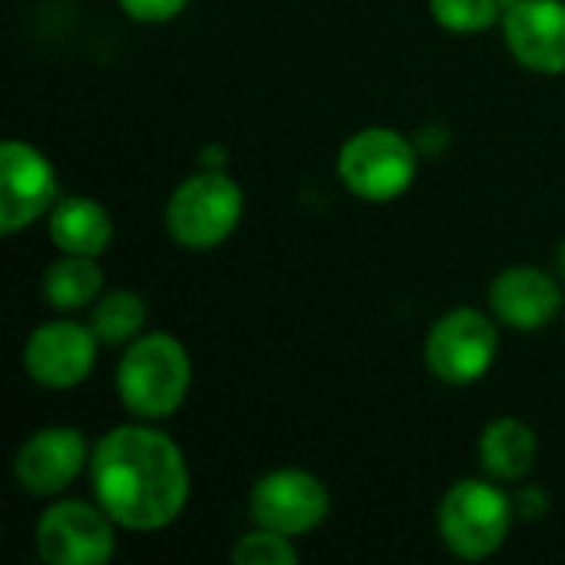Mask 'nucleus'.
I'll list each match as a JSON object with an SVG mask.
<instances>
[{"mask_svg":"<svg viewBox=\"0 0 565 565\" xmlns=\"http://www.w3.org/2000/svg\"><path fill=\"white\" fill-rule=\"evenodd\" d=\"M341 182L364 202H391L414 185L417 149L397 129H361L338 152Z\"/></svg>","mask_w":565,"mask_h":565,"instance_id":"nucleus-5","label":"nucleus"},{"mask_svg":"<svg viewBox=\"0 0 565 565\" xmlns=\"http://www.w3.org/2000/svg\"><path fill=\"white\" fill-rule=\"evenodd\" d=\"M56 172L30 142L7 139L0 149V228L17 235L56 202Z\"/></svg>","mask_w":565,"mask_h":565,"instance_id":"nucleus-9","label":"nucleus"},{"mask_svg":"<svg viewBox=\"0 0 565 565\" xmlns=\"http://www.w3.org/2000/svg\"><path fill=\"white\" fill-rule=\"evenodd\" d=\"M202 166L205 169H225V149L222 146H205L202 149Z\"/></svg>","mask_w":565,"mask_h":565,"instance_id":"nucleus-22","label":"nucleus"},{"mask_svg":"<svg viewBox=\"0 0 565 565\" xmlns=\"http://www.w3.org/2000/svg\"><path fill=\"white\" fill-rule=\"evenodd\" d=\"M232 563L238 565H295L298 550L291 546V536L258 526L255 533L242 536L232 550Z\"/></svg>","mask_w":565,"mask_h":565,"instance_id":"nucleus-19","label":"nucleus"},{"mask_svg":"<svg viewBox=\"0 0 565 565\" xmlns=\"http://www.w3.org/2000/svg\"><path fill=\"white\" fill-rule=\"evenodd\" d=\"M146 324V305L136 291H106L96 308H93V318H89V328L93 334L103 341V344H126V341H136L139 331Z\"/></svg>","mask_w":565,"mask_h":565,"instance_id":"nucleus-17","label":"nucleus"},{"mask_svg":"<svg viewBox=\"0 0 565 565\" xmlns=\"http://www.w3.org/2000/svg\"><path fill=\"white\" fill-rule=\"evenodd\" d=\"M113 520L79 500L53 503L36 523V550L50 565H103L116 553Z\"/></svg>","mask_w":565,"mask_h":565,"instance_id":"nucleus-7","label":"nucleus"},{"mask_svg":"<svg viewBox=\"0 0 565 565\" xmlns=\"http://www.w3.org/2000/svg\"><path fill=\"white\" fill-rule=\"evenodd\" d=\"M510 53L533 73H565V0H516L503 17Z\"/></svg>","mask_w":565,"mask_h":565,"instance_id":"nucleus-12","label":"nucleus"},{"mask_svg":"<svg viewBox=\"0 0 565 565\" xmlns=\"http://www.w3.org/2000/svg\"><path fill=\"white\" fill-rule=\"evenodd\" d=\"M86 440L73 427H43L20 444L13 460V477L30 497L63 493L86 467Z\"/></svg>","mask_w":565,"mask_h":565,"instance_id":"nucleus-11","label":"nucleus"},{"mask_svg":"<svg viewBox=\"0 0 565 565\" xmlns=\"http://www.w3.org/2000/svg\"><path fill=\"white\" fill-rule=\"evenodd\" d=\"M513 510H516L520 516H533V520H540V516L550 510V497H546L543 490L530 487V490H523L520 497H513Z\"/></svg>","mask_w":565,"mask_h":565,"instance_id":"nucleus-21","label":"nucleus"},{"mask_svg":"<svg viewBox=\"0 0 565 565\" xmlns=\"http://www.w3.org/2000/svg\"><path fill=\"white\" fill-rule=\"evenodd\" d=\"M116 387L129 414L142 420L172 417L192 387L189 351L172 334H139L116 367Z\"/></svg>","mask_w":565,"mask_h":565,"instance_id":"nucleus-2","label":"nucleus"},{"mask_svg":"<svg viewBox=\"0 0 565 565\" xmlns=\"http://www.w3.org/2000/svg\"><path fill=\"white\" fill-rule=\"evenodd\" d=\"M189 0H119V7L139 23H162L185 10Z\"/></svg>","mask_w":565,"mask_h":565,"instance_id":"nucleus-20","label":"nucleus"},{"mask_svg":"<svg viewBox=\"0 0 565 565\" xmlns=\"http://www.w3.org/2000/svg\"><path fill=\"white\" fill-rule=\"evenodd\" d=\"M99 338L93 328H79L73 321H50L40 324L23 348L26 374L46 391H70L83 384L96 364Z\"/></svg>","mask_w":565,"mask_h":565,"instance_id":"nucleus-10","label":"nucleus"},{"mask_svg":"<svg viewBox=\"0 0 565 565\" xmlns=\"http://www.w3.org/2000/svg\"><path fill=\"white\" fill-rule=\"evenodd\" d=\"M556 271H559V278L565 281V242L556 248Z\"/></svg>","mask_w":565,"mask_h":565,"instance_id":"nucleus-23","label":"nucleus"},{"mask_svg":"<svg viewBox=\"0 0 565 565\" xmlns=\"http://www.w3.org/2000/svg\"><path fill=\"white\" fill-rule=\"evenodd\" d=\"M96 503L132 533H156L175 523L189 503V463L175 440L152 427L126 424L109 430L89 457Z\"/></svg>","mask_w":565,"mask_h":565,"instance_id":"nucleus-1","label":"nucleus"},{"mask_svg":"<svg viewBox=\"0 0 565 565\" xmlns=\"http://www.w3.org/2000/svg\"><path fill=\"white\" fill-rule=\"evenodd\" d=\"M242 209V185L222 169H202L175 185L166 205V228L175 245L209 252L238 228Z\"/></svg>","mask_w":565,"mask_h":565,"instance_id":"nucleus-3","label":"nucleus"},{"mask_svg":"<svg viewBox=\"0 0 565 565\" xmlns=\"http://www.w3.org/2000/svg\"><path fill=\"white\" fill-rule=\"evenodd\" d=\"M490 308L503 324L516 331H540L559 315L563 291L550 271L533 265H513L493 278Z\"/></svg>","mask_w":565,"mask_h":565,"instance_id":"nucleus-13","label":"nucleus"},{"mask_svg":"<svg viewBox=\"0 0 565 565\" xmlns=\"http://www.w3.org/2000/svg\"><path fill=\"white\" fill-rule=\"evenodd\" d=\"M50 238L63 255L99 258L113 242L109 212L86 195H66L50 209Z\"/></svg>","mask_w":565,"mask_h":565,"instance_id":"nucleus-14","label":"nucleus"},{"mask_svg":"<svg viewBox=\"0 0 565 565\" xmlns=\"http://www.w3.org/2000/svg\"><path fill=\"white\" fill-rule=\"evenodd\" d=\"M103 291V271L96 258L63 255L43 271V298L56 311H79Z\"/></svg>","mask_w":565,"mask_h":565,"instance_id":"nucleus-16","label":"nucleus"},{"mask_svg":"<svg viewBox=\"0 0 565 565\" xmlns=\"http://www.w3.org/2000/svg\"><path fill=\"white\" fill-rule=\"evenodd\" d=\"M430 13L450 33H480L500 20V0H430Z\"/></svg>","mask_w":565,"mask_h":565,"instance_id":"nucleus-18","label":"nucleus"},{"mask_svg":"<svg viewBox=\"0 0 565 565\" xmlns=\"http://www.w3.org/2000/svg\"><path fill=\"white\" fill-rule=\"evenodd\" d=\"M536 460V434L516 417L493 420L480 437V463L493 480L516 483L533 470Z\"/></svg>","mask_w":565,"mask_h":565,"instance_id":"nucleus-15","label":"nucleus"},{"mask_svg":"<svg viewBox=\"0 0 565 565\" xmlns=\"http://www.w3.org/2000/svg\"><path fill=\"white\" fill-rule=\"evenodd\" d=\"M497 348L500 331L493 318L477 308H454L434 321L424 344V358L437 381L450 387H467L490 371Z\"/></svg>","mask_w":565,"mask_h":565,"instance_id":"nucleus-6","label":"nucleus"},{"mask_svg":"<svg viewBox=\"0 0 565 565\" xmlns=\"http://www.w3.org/2000/svg\"><path fill=\"white\" fill-rule=\"evenodd\" d=\"M513 516V500L503 490L487 480H460L440 500L437 530L454 556L477 563L507 543Z\"/></svg>","mask_w":565,"mask_h":565,"instance_id":"nucleus-4","label":"nucleus"},{"mask_svg":"<svg viewBox=\"0 0 565 565\" xmlns=\"http://www.w3.org/2000/svg\"><path fill=\"white\" fill-rule=\"evenodd\" d=\"M252 520L255 526L305 536L328 520L331 497L324 483L305 470H271L252 487Z\"/></svg>","mask_w":565,"mask_h":565,"instance_id":"nucleus-8","label":"nucleus"}]
</instances>
